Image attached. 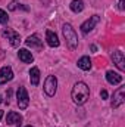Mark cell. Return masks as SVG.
Returning a JSON list of instances; mask_svg holds the SVG:
<instances>
[{
    "mask_svg": "<svg viewBox=\"0 0 125 127\" xmlns=\"http://www.w3.org/2000/svg\"><path fill=\"white\" fill-rule=\"evenodd\" d=\"M62 31H63V35H65V40H66V44L71 49H77V46H78V35H77L75 30L72 28V25L71 24H63Z\"/></svg>",
    "mask_w": 125,
    "mask_h": 127,
    "instance_id": "2",
    "label": "cell"
},
{
    "mask_svg": "<svg viewBox=\"0 0 125 127\" xmlns=\"http://www.w3.org/2000/svg\"><path fill=\"white\" fill-rule=\"evenodd\" d=\"M100 21V18L97 16V15H93V16H90L85 22H83V25H81V31L84 32V34H87V32H90L93 30L94 27H96V24Z\"/></svg>",
    "mask_w": 125,
    "mask_h": 127,
    "instance_id": "6",
    "label": "cell"
},
{
    "mask_svg": "<svg viewBox=\"0 0 125 127\" xmlns=\"http://www.w3.org/2000/svg\"><path fill=\"white\" fill-rule=\"evenodd\" d=\"M71 96H72V100L77 103V105H84L88 97H90V89L85 83L83 81H78L74 84L72 87V92H71Z\"/></svg>",
    "mask_w": 125,
    "mask_h": 127,
    "instance_id": "1",
    "label": "cell"
},
{
    "mask_svg": "<svg viewBox=\"0 0 125 127\" xmlns=\"http://www.w3.org/2000/svg\"><path fill=\"white\" fill-rule=\"evenodd\" d=\"M78 68H81V69H84V71H88V69L91 68V61H90V58H88V56L80 58V59H78Z\"/></svg>",
    "mask_w": 125,
    "mask_h": 127,
    "instance_id": "16",
    "label": "cell"
},
{
    "mask_svg": "<svg viewBox=\"0 0 125 127\" xmlns=\"http://www.w3.org/2000/svg\"><path fill=\"white\" fill-rule=\"evenodd\" d=\"M30 80H31L32 86H38L40 83V69L37 66H32L31 71H30Z\"/></svg>",
    "mask_w": 125,
    "mask_h": 127,
    "instance_id": "15",
    "label": "cell"
},
{
    "mask_svg": "<svg viewBox=\"0 0 125 127\" xmlns=\"http://www.w3.org/2000/svg\"><path fill=\"white\" fill-rule=\"evenodd\" d=\"M112 59H113V64L121 71H125V58H124V53L121 50H115L113 55H112Z\"/></svg>",
    "mask_w": 125,
    "mask_h": 127,
    "instance_id": "8",
    "label": "cell"
},
{
    "mask_svg": "<svg viewBox=\"0 0 125 127\" xmlns=\"http://www.w3.org/2000/svg\"><path fill=\"white\" fill-rule=\"evenodd\" d=\"M91 50H93V52H96V50H97V47H96L94 44H91Z\"/></svg>",
    "mask_w": 125,
    "mask_h": 127,
    "instance_id": "21",
    "label": "cell"
},
{
    "mask_svg": "<svg viewBox=\"0 0 125 127\" xmlns=\"http://www.w3.org/2000/svg\"><path fill=\"white\" fill-rule=\"evenodd\" d=\"M27 127H31V126H27Z\"/></svg>",
    "mask_w": 125,
    "mask_h": 127,
    "instance_id": "24",
    "label": "cell"
},
{
    "mask_svg": "<svg viewBox=\"0 0 125 127\" xmlns=\"http://www.w3.org/2000/svg\"><path fill=\"white\" fill-rule=\"evenodd\" d=\"M125 100V86H121L119 89H116L113 92V96H112V108H118L124 103Z\"/></svg>",
    "mask_w": 125,
    "mask_h": 127,
    "instance_id": "4",
    "label": "cell"
},
{
    "mask_svg": "<svg viewBox=\"0 0 125 127\" xmlns=\"http://www.w3.org/2000/svg\"><path fill=\"white\" fill-rule=\"evenodd\" d=\"M16 99H18V106L21 109H25L30 103V97H28V92L25 87H19L18 93H16Z\"/></svg>",
    "mask_w": 125,
    "mask_h": 127,
    "instance_id": "5",
    "label": "cell"
},
{
    "mask_svg": "<svg viewBox=\"0 0 125 127\" xmlns=\"http://www.w3.org/2000/svg\"><path fill=\"white\" fill-rule=\"evenodd\" d=\"M25 44H27L28 47H34V49H38V50L43 49V41L38 38V35H30V37L25 40Z\"/></svg>",
    "mask_w": 125,
    "mask_h": 127,
    "instance_id": "11",
    "label": "cell"
},
{
    "mask_svg": "<svg viewBox=\"0 0 125 127\" xmlns=\"http://www.w3.org/2000/svg\"><path fill=\"white\" fill-rule=\"evenodd\" d=\"M6 123L7 124H16V127H21V124H22V115L18 114V112H15V111H12V112L7 114Z\"/></svg>",
    "mask_w": 125,
    "mask_h": 127,
    "instance_id": "10",
    "label": "cell"
},
{
    "mask_svg": "<svg viewBox=\"0 0 125 127\" xmlns=\"http://www.w3.org/2000/svg\"><path fill=\"white\" fill-rule=\"evenodd\" d=\"M106 80L110 84H119L122 81V75L118 74V72H113V71H107L106 72Z\"/></svg>",
    "mask_w": 125,
    "mask_h": 127,
    "instance_id": "14",
    "label": "cell"
},
{
    "mask_svg": "<svg viewBox=\"0 0 125 127\" xmlns=\"http://www.w3.org/2000/svg\"><path fill=\"white\" fill-rule=\"evenodd\" d=\"M0 103H1V97H0Z\"/></svg>",
    "mask_w": 125,
    "mask_h": 127,
    "instance_id": "23",
    "label": "cell"
},
{
    "mask_svg": "<svg viewBox=\"0 0 125 127\" xmlns=\"http://www.w3.org/2000/svg\"><path fill=\"white\" fill-rule=\"evenodd\" d=\"M118 7H119L121 10H124V9H125V0H119V3H118Z\"/></svg>",
    "mask_w": 125,
    "mask_h": 127,
    "instance_id": "19",
    "label": "cell"
},
{
    "mask_svg": "<svg viewBox=\"0 0 125 127\" xmlns=\"http://www.w3.org/2000/svg\"><path fill=\"white\" fill-rule=\"evenodd\" d=\"M71 10L78 13V12H83L84 10V1L83 0H72L71 3Z\"/></svg>",
    "mask_w": 125,
    "mask_h": 127,
    "instance_id": "17",
    "label": "cell"
},
{
    "mask_svg": "<svg viewBox=\"0 0 125 127\" xmlns=\"http://www.w3.org/2000/svg\"><path fill=\"white\" fill-rule=\"evenodd\" d=\"M18 56H19V59H21L24 64H31L32 61H34V56L31 55V52L27 50V49H19Z\"/></svg>",
    "mask_w": 125,
    "mask_h": 127,
    "instance_id": "13",
    "label": "cell"
},
{
    "mask_svg": "<svg viewBox=\"0 0 125 127\" xmlns=\"http://www.w3.org/2000/svg\"><path fill=\"white\" fill-rule=\"evenodd\" d=\"M3 35L7 37L10 46H13V47H16V46L21 43V37H19V34L15 32V31H12V30H4V31H3Z\"/></svg>",
    "mask_w": 125,
    "mask_h": 127,
    "instance_id": "7",
    "label": "cell"
},
{
    "mask_svg": "<svg viewBox=\"0 0 125 127\" xmlns=\"http://www.w3.org/2000/svg\"><path fill=\"white\" fill-rule=\"evenodd\" d=\"M1 117H3V111H0V120H1Z\"/></svg>",
    "mask_w": 125,
    "mask_h": 127,
    "instance_id": "22",
    "label": "cell"
},
{
    "mask_svg": "<svg viewBox=\"0 0 125 127\" xmlns=\"http://www.w3.org/2000/svg\"><path fill=\"white\" fill-rule=\"evenodd\" d=\"M56 89H58V80L55 75H49L44 81V92L47 96H55L56 93Z\"/></svg>",
    "mask_w": 125,
    "mask_h": 127,
    "instance_id": "3",
    "label": "cell"
},
{
    "mask_svg": "<svg viewBox=\"0 0 125 127\" xmlns=\"http://www.w3.org/2000/svg\"><path fill=\"white\" fill-rule=\"evenodd\" d=\"M13 78V72L10 66H3L0 69V84H4L7 81H10Z\"/></svg>",
    "mask_w": 125,
    "mask_h": 127,
    "instance_id": "9",
    "label": "cell"
},
{
    "mask_svg": "<svg viewBox=\"0 0 125 127\" xmlns=\"http://www.w3.org/2000/svg\"><path fill=\"white\" fill-rule=\"evenodd\" d=\"M7 19H9L7 13H6L3 9H0V24H6V22H7Z\"/></svg>",
    "mask_w": 125,
    "mask_h": 127,
    "instance_id": "18",
    "label": "cell"
},
{
    "mask_svg": "<svg viewBox=\"0 0 125 127\" xmlns=\"http://www.w3.org/2000/svg\"><path fill=\"white\" fill-rule=\"evenodd\" d=\"M46 40H47V44H49L50 47H58V46H59V38H58V35L53 31H50V30H47V32H46Z\"/></svg>",
    "mask_w": 125,
    "mask_h": 127,
    "instance_id": "12",
    "label": "cell"
},
{
    "mask_svg": "<svg viewBox=\"0 0 125 127\" xmlns=\"http://www.w3.org/2000/svg\"><path fill=\"white\" fill-rule=\"evenodd\" d=\"M100 96H102V99H106V97H107V92H106V90H102V92H100Z\"/></svg>",
    "mask_w": 125,
    "mask_h": 127,
    "instance_id": "20",
    "label": "cell"
}]
</instances>
